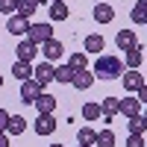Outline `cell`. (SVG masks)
Segmentation results:
<instances>
[{"label": "cell", "instance_id": "1", "mask_svg": "<svg viewBox=\"0 0 147 147\" xmlns=\"http://www.w3.org/2000/svg\"><path fill=\"white\" fill-rule=\"evenodd\" d=\"M91 74L97 80H121L124 77V59L115 56V53H100L94 68H91Z\"/></svg>", "mask_w": 147, "mask_h": 147}, {"label": "cell", "instance_id": "2", "mask_svg": "<svg viewBox=\"0 0 147 147\" xmlns=\"http://www.w3.org/2000/svg\"><path fill=\"white\" fill-rule=\"evenodd\" d=\"M27 35H30L32 44L41 47V44H47V41L53 38V27H50L47 21H44V24H30V32H27Z\"/></svg>", "mask_w": 147, "mask_h": 147}, {"label": "cell", "instance_id": "3", "mask_svg": "<svg viewBox=\"0 0 147 147\" xmlns=\"http://www.w3.org/2000/svg\"><path fill=\"white\" fill-rule=\"evenodd\" d=\"M41 94H44V85L38 80H24L21 82V100L24 103H35Z\"/></svg>", "mask_w": 147, "mask_h": 147}, {"label": "cell", "instance_id": "4", "mask_svg": "<svg viewBox=\"0 0 147 147\" xmlns=\"http://www.w3.org/2000/svg\"><path fill=\"white\" fill-rule=\"evenodd\" d=\"M121 80H124V91H129V94H138V88L147 85V80L141 77L138 71H124V77H121Z\"/></svg>", "mask_w": 147, "mask_h": 147}, {"label": "cell", "instance_id": "5", "mask_svg": "<svg viewBox=\"0 0 147 147\" xmlns=\"http://www.w3.org/2000/svg\"><path fill=\"white\" fill-rule=\"evenodd\" d=\"M62 53H65V44L56 41V38H50L47 44H41V56L47 59V62H59V59H62Z\"/></svg>", "mask_w": 147, "mask_h": 147}, {"label": "cell", "instance_id": "6", "mask_svg": "<svg viewBox=\"0 0 147 147\" xmlns=\"http://www.w3.org/2000/svg\"><path fill=\"white\" fill-rule=\"evenodd\" d=\"M32 80H38L41 85H50V82L56 80V68H53V62H41V65H35Z\"/></svg>", "mask_w": 147, "mask_h": 147}, {"label": "cell", "instance_id": "7", "mask_svg": "<svg viewBox=\"0 0 147 147\" xmlns=\"http://www.w3.org/2000/svg\"><path fill=\"white\" fill-rule=\"evenodd\" d=\"M32 129L38 132V136H53L56 118H53V115H38V118H35V124H32Z\"/></svg>", "mask_w": 147, "mask_h": 147}, {"label": "cell", "instance_id": "8", "mask_svg": "<svg viewBox=\"0 0 147 147\" xmlns=\"http://www.w3.org/2000/svg\"><path fill=\"white\" fill-rule=\"evenodd\" d=\"M94 80H97V77L85 68V71H77V74H74V82H71V85H74V88H80V91H88L91 85H94Z\"/></svg>", "mask_w": 147, "mask_h": 147}, {"label": "cell", "instance_id": "9", "mask_svg": "<svg viewBox=\"0 0 147 147\" xmlns=\"http://www.w3.org/2000/svg\"><path fill=\"white\" fill-rule=\"evenodd\" d=\"M115 44H118V50H132V47H136L138 41H136V32L132 30H118V35H115Z\"/></svg>", "mask_w": 147, "mask_h": 147}, {"label": "cell", "instance_id": "10", "mask_svg": "<svg viewBox=\"0 0 147 147\" xmlns=\"http://www.w3.org/2000/svg\"><path fill=\"white\" fill-rule=\"evenodd\" d=\"M15 53H18L21 62H32V59L38 56V44H32L30 38H24V41L18 44V50H15Z\"/></svg>", "mask_w": 147, "mask_h": 147}, {"label": "cell", "instance_id": "11", "mask_svg": "<svg viewBox=\"0 0 147 147\" xmlns=\"http://www.w3.org/2000/svg\"><path fill=\"white\" fill-rule=\"evenodd\" d=\"M141 62H144V50H141V44H136L132 50H127L124 65H127L129 71H138V68H141Z\"/></svg>", "mask_w": 147, "mask_h": 147}, {"label": "cell", "instance_id": "12", "mask_svg": "<svg viewBox=\"0 0 147 147\" xmlns=\"http://www.w3.org/2000/svg\"><path fill=\"white\" fill-rule=\"evenodd\" d=\"M121 115H124V118L141 115V100H138V97H124V100H121Z\"/></svg>", "mask_w": 147, "mask_h": 147}, {"label": "cell", "instance_id": "13", "mask_svg": "<svg viewBox=\"0 0 147 147\" xmlns=\"http://www.w3.org/2000/svg\"><path fill=\"white\" fill-rule=\"evenodd\" d=\"M91 15H94V21H97V24H112V21H115V9L109 6V3H97Z\"/></svg>", "mask_w": 147, "mask_h": 147}, {"label": "cell", "instance_id": "14", "mask_svg": "<svg viewBox=\"0 0 147 147\" xmlns=\"http://www.w3.org/2000/svg\"><path fill=\"white\" fill-rule=\"evenodd\" d=\"M6 30H9L12 35H24V32H30V21L21 18V15H12V18L6 21Z\"/></svg>", "mask_w": 147, "mask_h": 147}, {"label": "cell", "instance_id": "15", "mask_svg": "<svg viewBox=\"0 0 147 147\" xmlns=\"http://www.w3.org/2000/svg\"><path fill=\"white\" fill-rule=\"evenodd\" d=\"M32 74H35V65L32 62H21V59H18V62L12 65V77H18L21 82L24 80H32Z\"/></svg>", "mask_w": 147, "mask_h": 147}, {"label": "cell", "instance_id": "16", "mask_svg": "<svg viewBox=\"0 0 147 147\" xmlns=\"http://www.w3.org/2000/svg\"><path fill=\"white\" fill-rule=\"evenodd\" d=\"M32 106H35V109H38V115H53V109H56V97L44 91V94H41V97H38V100H35V103H32Z\"/></svg>", "mask_w": 147, "mask_h": 147}, {"label": "cell", "instance_id": "17", "mask_svg": "<svg viewBox=\"0 0 147 147\" xmlns=\"http://www.w3.org/2000/svg\"><path fill=\"white\" fill-rule=\"evenodd\" d=\"M103 47H106V41H103V35H100V32L85 35V53H97V56H100V53H103Z\"/></svg>", "mask_w": 147, "mask_h": 147}, {"label": "cell", "instance_id": "18", "mask_svg": "<svg viewBox=\"0 0 147 147\" xmlns=\"http://www.w3.org/2000/svg\"><path fill=\"white\" fill-rule=\"evenodd\" d=\"M100 112L109 115V118L121 115V100H118V97H103V100H100Z\"/></svg>", "mask_w": 147, "mask_h": 147}, {"label": "cell", "instance_id": "19", "mask_svg": "<svg viewBox=\"0 0 147 147\" xmlns=\"http://www.w3.org/2000/svg\"><path fill=\"white\" fill-rule=\"evenodd\" d=\"M6 132H9V136H21V132H27V118H24V115H12Z\"/></svg>", "mask_w": 147, "mask_h": 147}, {"label": "cell", "instance_id": "20", "mask_svg": "<svg viewBox=\"0 0 147 147\" xmlns=\"http://www.w3.org/2000/svg\"><path fill=\"white\" fill-rule=\"evenodd\" d=\"M129 124H127V129H129V136H144V129H147V121H144V115H136V118H127Z\"/></svg>", "mask_w": 147, "mask_h": 147}, {"label": "cell", "instance_id": "21", "mask_svg": "<svg viewBox=\"0 0 147 147\" xmlns=\"http://www.w3.org/2000/svg\"><path fill=\"white\" fill-rule=\"evenodd\" d=\"M129 18H132V24H147V0H138V3L132 6Z\"/></svg>", "mask_w": 147, "mask_h": 147}, {"label": "cell", "instance_id": "22", "mask_svg": "<svg viewBox=\"0 0 147 147\" xmlns=\"http://www.w3.org/2000/svg\"><path fill=\"white\" fill-rule=\"evenodd\" d=\"M94 141H97V132H94L91 127H82V129L77 132V144H82V147H94Z\"/></svg>", "mask_w": 147, "mask_h": 147}, {"label": "cell", "instance_id": "23", "mask_svg": "<svg viewBox=\"0 0 147 147\" xmlns=\"http://www.w3.org/2000/svg\"><path fill=\"white\" fill-rule=\"evenodd\" d=\"M35 9H38V0H18V15H21V18L30 21Z\"/></svg>", "mask_w": 147, "mask_h": 147}, {"label": "cell", "instance_id": "24", "mask_svg": "<svg viewBox=\"0 0 147 147\" xmlns=\"http://www.w3.org/2000/svg\"><path fill=\"white\" fill-rule=\"evenodd\" d=\"M100 115H103V112H100V103H97V100H88V103L82 106V118H85V121H97Z\"/></svg>", "mask_w": 147, "mask_h": 147}, {"label": "cell", "instance_id": "25", "mask_svg": "<svg viewBox=\"0 0 147 147\" xmlns=\"http://www.w3.org/2000/svg\"><path fill=\"white\" fill-rule=\"evenodd\" d=\"M68 68H71L74 74H77V71H85V68H88V56H85V53H74L71 62H68Z\"/></svg>", "mask_w": 147, "mask_h": 147}, {"label": "cell", "instance_id": "26", "mask_svg": "<svg viewBox=\"0 0 147 147\" xmlns=\"http://www.w3.org/2000/svg\"><path fill=\"white\" fill-rule=\"evenodd\" d=\"M94 147H115V132L112 129H100V132H97Z\"/></svg>", "mask_w": 147, "mask_h": 147}, {"label": "cell", "instance_id": "27", "mask_svg": "<svg viewBox=\"0 0 147 147\" xmlns=\"http://www.w3.org/2000/svg\"><path fill=\"white\" fill-rule=\"evenodd\" d=\"M68 6L65 3H50V21H68Z\"/></svg>", "mask_w": 147, "mask_h": 147}, {"label": "cell", "instance_id": "28", "mask_svg": "<svg viewBox=\"0 0 147 147\" xmlns=\"http://www.w3.org/2000/svg\"><path fill=\"white\" fill-rule=\"evenodd\" d=\"M56 82L71 85V82H74V71H71L68 65H59V68H56Z\"/></svg>", "mask_w": 147, "mask_h": 147}, {"label": "cell", "instance_id": "29", "mask_svg": "<svg viewBox=\"0 0 147 147\" xmlns=\"http://www.w3.org/2000/svg\"><path fill=\"white\" fill-rule=\"evenodd\" d=\"M0 12H3V15H18V0H0Z\"/></svg>", "mask_w": 147, "mask_h": 147}, {"label": "cell", "instance_id": "30", "mask_svg": "<svg viewBox=\"0 0 147 147\" xmlns=\"http://www.w3.org/2000/svg\"><path fill=\"white\" fill-rule=\"evenodd\" d=\"M9 112H6V109H0V132H6V127H9Z\"/></svg>", "mask_w": 147, "mask_h": 147}, {"label": "cell", "instance_id": "31", "mask_svg": "<svg viewBox=\"0 0 147 147\" xmlns=\"http://www.w3.org/2000/svg\"><path fill=\"white\" fill-rule=\"evenodd\" d=\"M127 147H144V138L141 136H129L127 138Z\"/></svg>", "mask_w": 147, "mask_h": 147}, {"label": "cell", "instance_id": "32", "mask_svg": "<svg viewBox=\"0 0 147 147\" xmlns=\"http://www.w3.org/2000/svg\"><path fill=\"white\" fill-rule=\"evenodd\" d=\"M136 97L141 100V106H147V85H144V88H138V94H136Z\"/></svg>", "mask_w": 147, "mask_h": 147}, {"label": "cell", "instance_id": "33", "mask_svg": "<svg viewBox=\"0 0 147 147\" xmlns=\"http://www.w3.org/2000/svg\"><path fill=\"white\" fill-rule=\"evenodd\" d=\"M0 147H9V132H0Z\"/></svg>", "mask_w": 147, "mask_h": 147}, {"label": "cell", "instance_id": "34", "mask_svg": "<svg viewBox=\"0 0 147 147\" xmlns=\"http://www.w3.org/2000/svg\"><path fill=\"white\" fill-rule=\"evenodd\" d=\"M50 3H65V0H50Z\"/></svg>", "mask_w": 147, "mask_h": 147}, {"label": "cell", "instance_id": "35", "mask_svg": "<svg viewBox=\"0 0 147 147\" xmlns=\"http://www.w3.org/2000/svg\"><path fill=\"white\" fill-rule=\"evenodd\" d=\"M50 147H65V144H50Z\"/></svg>", "mask_w": 147, "mask_h": 147}, {"label": "cell", "instance_id": "36", "mask_svg": "<svg viewBox=\"0 0 147 147\" xmlns=\"http://www.w3.org/2000/svg\"><path fill=\"white\" fill-rule=\"evenodd\" d=\"M0 88H3V77H0Z\"/></svg>", "mask_w": 147, "mask_h": 147}, {"label": "cell", "instance_id": "37", "mask_svg": "<svg viewBox=\"0 0 147 147\" xmlns=\"http://www.w3.org/2000/svg\"><path fill=\"white\" fill-rule=\"evenodd\" d=\"M144 121H147V112H144Z\"/></svg>", "mask_w": 147, "mask_h": 147}, {"label": "cell", "instance_id": "38", "mask_svg": "<svg viewBox=\"0 0 147 147\" xmlns=\"http://www.w3.org/2000/svg\"><path fill=\"white\" fill-rule=\"evenodd\" d=\"M77 147H82V144H77Z\"/></svg>", "mask_w": 147, "mask_h": 147}, {"label": "cell", "instance_id": "39", "mask_svg": "<svg viewBox=\"0 0 147 147\" xmlns=\"http://www.w3.org/2000/svg\"><path fill=\"white\" fill-rule=\"evenodd\" d=\"M38 3H41V0H38Z\"/></svg>", "mask_w": 147, "mask_h": 147}, {"label": "cell", "instance_id": "40", "mask_svg": "<svg viewBox=\"0 0 147 147\" xmlns=\"http://www.w3.org/2000/svg\"><path fill=\"white\" fill-rule=\"evenodd\" d=\"M144 59H147V56H144Z\"/></svg>", "mask_w": 147, "mask_h": 147}]
</instances>
